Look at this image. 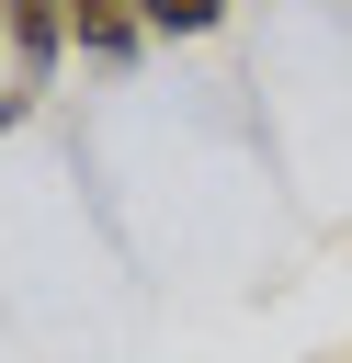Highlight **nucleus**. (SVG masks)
<instances>
[{
    "label": "nucleus",
    "mask_w": 352,
    "mask_h": 363,
    "mask_svg": "<svg viewBox=\"0 0 352 363\" xmlns=\"http://www.w3.org/2000/svg\"><path fill=\"white\" fill-rule=\"evenodd\" d=\"M68 45L79 57H136L148 23H136V0H68Z\"/></svg>",
    "instance_id": "nucleus-1"
},
{
    "label": "nucleus",
    "mask_w": 352,
    "mask_h": 363,
    "mask_svg": "<svg viewBox=\"0 0 352 363\" xmlns=\"http://www.w3.org/2000/svg\"><path fill=\"white\" fill-rule=\"evenodd\" d=\"M136 23H148V34H216L227 0H136Z\"/></svg>",
    "instance_id": "nucleus-2"
}]
</instances>
